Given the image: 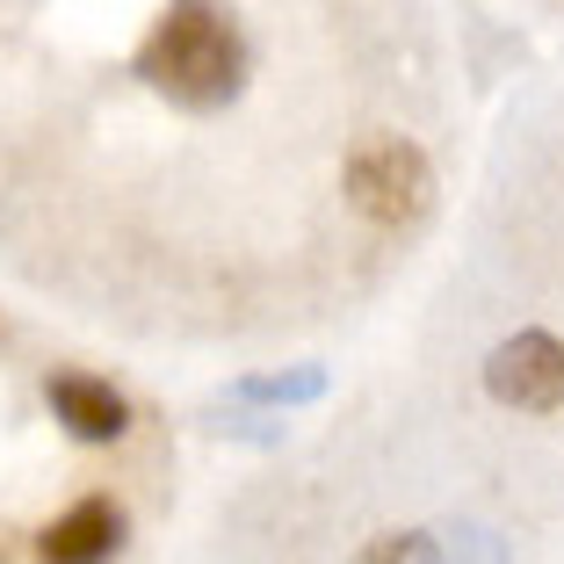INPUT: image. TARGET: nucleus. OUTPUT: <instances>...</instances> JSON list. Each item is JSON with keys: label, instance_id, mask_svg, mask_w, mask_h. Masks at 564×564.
Instances as JSON below:
<instances>
[{"label": "nucleus", "instance_id": "obj_1", "mask_svg": "<svg viewBox=\"0 0 564 564\" xmlns=\"http://www.w3.org/2000/svg\"><path fill=\"white\" fill-rule=\"evenodd\" d=\"M138 73H145L174 109H217V101L239 95V73H247L239 22L225 15L217 0H174V8L152 22L145 51H138Z\"/></svg>", "mask_w": 564, "mask_h": 564}, {"label": "nucleus", "instance_id": "obj_2", "mask_svg": "<svg viewBox=\"0 0 564 564\" xmlns=\"http://www.w3.org/2000/svg\"><path fill=\"white\" fill-rule=\"evenodd\" d=\"M348 203L369 225H420L434 203V166L405 138H362L348 160Z\"/></svg>", "mask_w": 564, "mask_h": 564}, {"label": "nucleus", "instance_id": "obj_3", "mask_svg": "<svg viewBox=\"0 0 564 564\" xmlns=\"http://www.w3.org/2000/svg\"><path fill=\"white\" fill-rule=\"evenodd\" d=\"M485 391L499 405H521V413H557L564 405V340L550 333H514L507 348H492L485 362Z\"/></svg>", "mask_w": 564, "mask_h": 564}, {"label": "nucleus", "instance_id": "obj_4", "mask_svg": "<svg viewBox=\"0 0 564 564\" xmlns=\"http://www.w3.org/2000/svg\"><path fill=\"white\" fill-rule=\"evenodd\" d=\"M117 543H123V514L109 507V499H80L73 514H58L44 529L36 557H44V564H109Z\"/></svg>", "mask_w": 564, "mask_h": 564}, {"label": "nucleus", "instance_id": "obj_5", "mask_svg": "<svg viewBox=\"0 0 564 564\" xmlns=\"http://www.w3.org/2000/svg\"><path fill=\"white\" fill-rule=\"evenodd\" d=\"M51 413L66 420V434H80V442H117L131 427V405L101 377H80V369H58L51 377Z\"/></svg>", "mask_w": 564, "mask_h": 564}, {"label": "nucleus", "instance_id": "obj_6", "mask_svg": "<svg viewBox=\"0 0 564 564\" xmlns=\"http://www.w3.org/2000/svg\"><path fill=\"white\" fill-rule=\"evenodd\" d=\"M362 564H434V550L420 535H383V543L362 550Z\"/></svg>", "mask_w": 564, "mask_h": 564}, {"label": "nucleus", "instance_id": "obj_7", "mask_svg": "<svg viewBox=\"0 0 564 564\" xmlns=\"http://www.w3.org/2000/svg\"><path fill=\"white\" fill-rule=\"evenodd\" d=\"M247 391H253V399H312L318 377H312V369H304V377H261V383H247Z\"/></svg>", "mask_w": 564, "mask_h": 564}]
</instances>
